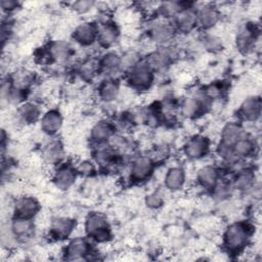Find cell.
<instances>
[{
	"label": "cell",
	"mask_w": 262,
	"mask_h": 262,
	"mask_svg": "<svg viewBox=\"0 0 262 262\" xmlns=\"http://www.w3.org/2000/svg\"><path fill=\"white\" fill-rule=\"evenodd\" d=\"M255 233V225L249 220H238L229 223L221 238L223 251L230 256H238L250 247Z\"/></svg>",
	"instance_id": "cell-1"
},
{
	"label": "cell",
	"mask_w": 262,
	"mask_h": 262,
	"mask_svg": "<svg viewBox=\"0 0 262 262\" xmlns=\"http://www.w3.org/2000/svg\"><path fill=\"white\" fill-rule=\"evenodd\" d=\"M72 44L62 39L51 40L36 51V59L45 66L64 64L74 56Z\"/></svg>",
	"instance_id": "cell-2"
},
{
	"label": "cell",
	"mask_w": 262,
	"mask_h": 262,
	"mask_svg": "<svg viewBox=\"0 0 262 262\" xmlns=\"http://www.w3.org/2000/svg\"><path fill=\"white\" fill-rule=\"evenodd\" d=\"M84 232L95 245L107 244L114 236L113 227L107 216L98 211H91L86 215Z\"/></svg>",
	"instance_id": "cell-3"
},
{
	"label": "cell",
	"mask_w": 262,
	"mask_h": 262,
	"mask_svg": "<svg viewBox=\"0 0 262 262\" xmlns=\"http://www.w3.org/2000/svg\"><path fill=\"white\" fill-rule=\"evenodd\" d=\"M157 75L144 60V57L135 66L123 73V79L126 84L134 91H148L155 84Z\"/></svg>",
	"instance_id": "cell-4"
},
{
	"label": "cell",
	"mask_w": 262,
	"mask_h": 262,
	"mask_svg": "<svg viewBox=\"0 0 262 262\" xmlns=\"http://www.w3.org/2000/svg\"><path fill=\"white\" fill-rule=\"evenodd\" d=\"M62 258L67 261H89L99 259L95 244L86 235L69 238L62 249Z\"/></svg>",
	"instance_id": "cell-5"
},
{
	"label": "cell",
	"mask_w": 262,
	"mask_h": 262,
	"mask_svg": "<svg viewBox=\"0 0 262 262\" xmlns=\"http://www.w3.org/2000/svg\"><path fill=\"white\" fill-rule=\"evenodd\" d=\"M92 161L102 172H115L123 167L125 162L124 155L116 151L108 143L92 146Z\"/></svg>",
	"instance_id": "cell-6"
},
{
	"label": "cell",
	"mask_w": 262,
	"mask_h": 262,
	"mask_svg": "<svg viewBox=\"0 0 262 262\" xmlns=\"http://www.w3.org/2000/svg\"><path fill=\"white\" fill-rule=\"evenodd\" d=\"M156 168L157 162L151 156H134L129 163V182L131 184H142L148 181L154 175Z\"/></svg>",
	"instance_id": "cell-7"
},
{
	"label": "cell",
	"mask_w": 262,
	"mask_h": 262,
	"mask_svg": "<svg viewBox=\"0 0 262 262\" xmlns=\"http://www.w3.org/2000/svg\"><path fill=\"white\" fill-rule=\"evenodd\" d=\"M146 36L157 46H166L172 44L177 32L171 20L156 17L147 25Z\"/></svg>",
	"instance_id": "cell-8"
},
{
	"label": "cell",
	"mask_w": 262,
	"mask_h": 262,
	"mask_svg": "<svg viewBox=\"0 0 262 262\" xmlns=\"http://www.w3.org/2000/svg\"><path fill=\"white\" fill-rule=\"evenodd\" d=\"M212 103L213 102L199 90L180 100L179 112L182 117L193 120L204 116L209 111Z\"/></svg>",
	"instance_id": "cell-9"
},
{
	"label": "cell",
	"mask_w": 262,
	"mask_h": 262,
	"mask_svg": "<svg viewBox=\"0 0 262 262\" xmlns=\"http://www.w3.org/2000/svg\"><path fill=\"white\" fill-rule=\"evenodd\" d=\"M177 57L175 48L171 45L157 46L156 49L144 56V60L156 75L165 74L173 64Z\"/></svg>",
	"instance_id": "cell-10"
},
{
	"label": "cell",
	"mask_w": 262,
	"mask_h": 262,
	"mask_svg": "<svg viewBox=\"0 0 262 262\" xmlns=\"http://www.w3.org/2000/svg\"><path fill=\"white\" fill-rule=\"evenodd\" d=\"M259 38V25L254 21H247L239 27L234 36L235 48L242 54H249L254 51Z\"/></svg>",
	"instance_id": "cell-11"
},
{
	"label": "cell",
	"mask_w": 262,
	"mask_h": 262,
	"mask_svg": "<svg viewBox=\"0 0 262 262\" xmlns=\"http://www.w3.org/2000/svg\"><path fill=\"white\" fill-rule=\"evenodd\" d=\"M79 173L76 164L69 160H63L53 167L51 174V181L53 185L59 190L70 189L77 181Z\"/></svg>",
	"instance_id": "cell-12"
},
{
	"label": "cell",
	"mask_w": 262,
	"mask_h": 262,
	"mask_svg": "<svg viewBox=\"0 0 262 262\" xmlns=\"http://www.w3.org/2000/svg\"><path fill=\"white\" fill-rule=\"evenodd\" d=\"M211 151V139L204 134L189 136L182 145V154L189 161H200Z\"/></svg>",
	"instance_id": "cell-13"
},
{
	"label": "cell",
	"mask_w": 262,
	"mask_h": 262,
	"mask_svg": "<svg viewBox=\"0 0 262 262\" xmlns=\"http://www.w3.org/2000/svg\"><path fill=\"white\" fill-rule=\"evenodd\" d=\"M177 35H187L198 29L196 6L193 2H186L184 7L171 19Z\"/></svg>",
	"instance_id": "cell-14"
},
{
	"label": "cell",
	"mask_w": 262,
	"mask_h": 262,
	"mask_svg": "<svg viewBox=\"0 0 262 262\" xmlns=\"http://www.w3.org/2000/svg\"><path fill=\"white\" fill-rule=\"evenodd\" d=\"M98 34V21L84 20L79 23L72 32V40L77 45L87 48L96 44Z\"/></svg>",
	"instance_id": "cell-15"
},
{
	"label": "cell",
	"mask_w": 262,
	"mask_h": 262,
	"mask_svg": "<svg viewBox=\"0 0 262 262\" xmlns=\"http://www.w3.org/2000/svg\"><path fill=\"white\" fill-rule=\"evenodd\" d=\"M77 227V220L70 216H56L51 219L48 236L54 242H64L71 238Z\"/></svg>",
	"instance_id": "cell-16"
},
{
	"label": "cell",
	"mask_w": 262,
	"mask_h": 262,
	"mask_svg": "<svg viewBox=\"0 0 262 262\" xmlns=\"http://www.w3.org/2000/svg\"><path fill=\"white\" fill-rule=\"evenodd\" d=\"M98 70L100 76L105 77H119L123 74V62L122 54L110 49L105 50L97 57Z\"/></svg>",
	"instance_id": "cell-17"
},
{
	"label": "cell",
	"mask_w": 262,
	"mask_h": 262,
	"mask_svg": "<svg viewBox=\"0 0 262 262\" xmlns=\"http://www.w3.org/2000/svg\"><path fill=\"white\" fill-rule=\"evenodd\" d=\"M121 37V30L118 24L113 19H104L98 23V34L96 44L104 49L113 48Z\"/></svg>",
	"instance_id": "cell-18"
},
{
	"label": "cell",
	"mask_w": 262,
	"mask_h": 262,
	"mask_svg": "<svg viewBox=\"0 0 262 262\" xmlns=\"http://www.w3.org/2000/svg\"><path fill=\"white\" fill-rule=\"evenodd\" d=\"M198 29L209 32L221 20V10L215 3H205L196 6Z\"/></svg>",
	"instance_id": "cell-19"
},
{
	"label": "cell",
	"mask_w": 262,
	"mask_h": 262,
	"mask_svg": "<svg viewBox=\"0 0 262 262\" xmlns=\"http://www.w3.org/2000/svg\"><path fill=\"white\" fill-rule=\"evenodd\" d=\"M262 113V101L260 95L246 97L237 108V120L242 123H256Z\"/></svg>",
	"instance_id": "cell-20"
},
{
	"label": "cell",
	"mask_w": 262,
	"mask_h": 262,
	"mask_svg": "<svg viewBox=\"0 0 262 262\" xmlns=\"http://www.w3.org/2000/svg\"><path fill=\"white\" fill-rule=\"evenodd\" d=\"M118 132L113 120L101 119L92 125L89 131V141L92 146L105 144Z\"/></svg>",
	"instance_id": "cell-21"
},
{
	"label": "cell",
	"mask_w": 262,
	"mask_h": 262,
	"mask_svg": "<svg viewBox=\"0 0 262 262\" xmlns=\"http://www.w3.org/2000/svg\"><path fill=\"white\" fill-rule=\"evenodd\" d=\"M8 222L11 232L18 245L28 243L36 234L37 227L35 224V219L11 216Z\"/></svg>",
	"instance_id": "cell-22"
},
{
	"label": "cell",
	"mask_w": 262,
	"mask_h": 262,
	"mask_svg": "<svg viewBox=\"0 0 262 262\" xmlns=\"http://www.w3.org/2000/svg\"><path fill=\"white\" fill-rule=\"evenodd\" d=\"M225 174L222 168L213 164H206L201 166L195 174L196 184L207 192H211L218 180Z\"/></svg>",
	"instance_id": "cell-23"
},
{
	"label": "cell",
	"mask_w": 262,
	"mask_h": 262,
	"mask_svg": "<svg viewBox=\"0 0 262 262\" xmlns=\"http://www.w3.org/2000/svg\"><path fill=\"white\" fill-rule=\"evenodd\" d=\"M41 210V205L39 201L29 194L17 196L12 204V214L13 217L35 219Z\"/></svg>",
	"instance_id": "cell-24"
},
{
	"label": "cell",
	"mask_w": 262,
	"mask_h": 262,
	"mask_svg": "<svg viewBox=\"0 0 262 262\" xmlns=\"http://www.w3.org/2000/svg\"><path fill=\"white\" fill-rule=\"evenodd\" d=\"M121 92V79L119 77L102 78L96 87L98 99L103 103L115 102Z\"/></svg>",
	"instance_id": "cell-25"
},
{
	"label": "cell",
	"mask_w": 262,
	"mask_h": 262,
	"mask_svg": "<svg viewBox=\"0 0 262 262\" xmlns=\"http://www.w3.org/2000/svg\"><path fill=\"white\" fill-rule=\"evenodd\" d=\"M231 150L236 162H246L247 159L256 155L258 150V143L255 136L247 132L231 145Z\"/></svg>",
	"instance_id": "cell-26"
},
{
	"label": "cell",
	"mask_w": 262,
	"mask_h": 262,
	"mask_svg": "<svg viewBox=\"0 0 262 262\" xmlns=\"http://www.w3.org/2000/svg\"><path fill=\"white\" fill-rule=\"evenodd\" d=\"M43 113L41 104L38 101L28 99L16 106L15 115L19 123L29 126L40 122Z\"/></svg>",
	"instance_id": "cell-27"
},
{
	"label": "cell",
	"mask_w": 262,
	"mask_h": 262,
	"mask_svg": "<svg viewBox=\"0 0 262 262\" xmlns=\"http://www.w3.org/2000/svg\"><path fill=\"white\" fill-rule=\"evenodd\" d=\"M40 129L48 137L56 136L63 125V116L56 107L45 111L40 119Z\"/></svg>",
	"instance_id": "cell-28"
},
{
	"label": "cell",
	"mask_w": 262,
	"mask_h": 262,
	"mask_svg": "<svg viewBox=\"0 0 262 262\" xmlns=\"http://www.w3.org/2000/svg\"><path fill=\"white\" fill-rule=\"evenodd\" d=\"M64 148L60 139L56 136L49 137V140L41 148V156L45 164L52 168L63 161Z\"/></svg>",
	"instance_id": "cell-29"
},
{
	"label": "cell",
	"mask_w": 262,
	"mask_h": 262,
	"mask_svg": "<svg viewBox=\"0 0 262 262\" xmlns=\"http://www.w3.org/2000/svg\"><path fill=\"white\" fill-rule=\"evenodd\" d=\"M74 73L76 77L82 81L83 83H92L95 79L100 76L98 70L97 58L94 57H87L79 61L75 69Z\"/></svg>",
	"instance_id": "cell-30"
},
{
	"label": "cell",
	"mask_w": 262,
	"mask_h": 262,
	"mask_svg": "<svg viewBox=\"0 0 262 262\" xmlns=\"http://www.w3.org/2000/svg\"><path fill=\"white\" fill-rule=\"evenodd\" d=\"M247 132L248 131L246 130L244 123L239 122L238 120L229 121L223 125L221 132H220V138H219L218 142L231 147V145L237 139H239L242 136H244Z\"/></svg>",
	"instance_id": "cell-31"
},
{
	"label": "cell",
	"mask_w": 262,
	"mask_h": 262,
	"mask_svg": "<svg viewBox=\"0 0 262 262\" xmlns=\"http://www.w3.org/2000/svg\"><path fill=\"white\" fill-rule=\"evenodd\" d=\"M186 183V171L182 166H172L167 169L164 176V186L167 190L176 192Z\"/></svg>",
	"instance_id": "cell-32"
},
{
	"label": "cell",
	"mask_w": 262,
	"mask_h": 262,
	"mask_svg": "<svg viewBox=\"0 0 262 262\" xmlns=\"http://www.w3.org/2000/svg\"><path fill=\"white\" fill-rule=\"evenodd\" d=\"M186 4L181 1H165L161 2L156 8V17L171 20Z\"/></svg>",
	"instance_id": "cell-33"
},
{
	"label": "cell",
	"mask_w": 262,
	"mask_h": 262,
	"mask_svg": "<svg viewBox=\"0 0 262 262\" xmlns=\"http://www.w3.org/2000/svg\"><path fill=\"white\" fill-rule=\"evenodd\" d=\"M228 89L227 81L225 80H216L214 82H211L207 85H205L201 91L212 101L216 99H221V97L226 93Z\"/></svg>",
	"instance_id": "cell-34"
},
{
	"label": "cell",
	"mask_w": 262,
	"mask_h": 262,
	"mask_svg": "<svg viewBox=\"0 0 262 262\" xmlns=\"http://www.w3.org/2000/svg\"><path fill=\"white\" fill-rule=\"evenodd\" d=\"M200 42L205 50L211 53H218L223 49L222 40L216 35L211 34L210 32H202Z\"/></svg>",
	"instance_id": "cell-35"
},
{
	"label": "cell",
	"mask_w": 262,
	"mask_h": 262,
	"mask_svg": "<svg viewBox=\"0 0 262 262\" xmlns=\"http://www.w3.org/2000/svg\"><path fill=\"white\" fill-rule=\"evenodd\" d=\"M165 203L164 194L160 190H152L145 194L144 205L150 210H158L163 207Z\"/></svg>",
	"instance_id": "cell-36"
},
{
	"label": "cell",
	"mask_w": 262,
	"mask_h": 262,
	"mask_svg": "<svg viewBox=\"0 0 262 262\" xmlns=\"http://www.w3.org/2000/svg\"><path fill=\"white\" fill-rule=\"evenodd\" d=\"M76 168L79 176L83 177H92L98 172V168L92 160H82L76 164Z\"/></svg>",
	"instance_id": "cell-37"
},
{
	"label": "cell",
	"mask_w": 262,
	"mask_h": 262,
	"mask_svg": "<svg viewBox=\"0 0 262 262\" xmlns=\"http://www.w3.org/2000/svg\"><path fill=\"white\" fill-rule=\"evenodd\" d=\"M97 3L92 0H78L71 3L70 8L77 14H86L90 12Z\"/></svg>",
	"instance_id": "cell-38"
},
{
	"label": "cell",
	"mask_w": 262,
	"mask_h": 262,
	"mask_svg": "<svg viewBox=\"0 0 262 262\" xmlns=\"http://www.w3.org/2000/svg\"><path fill=\"white\" fill-rule=\"evenodd\" d=\"M19 6H20V3L15 0H2L0 2V7L2 12L6 14H10L14 12L19 8Z\"/></svg>",
	"instance_id": "cell-39"
}]
</instances>
